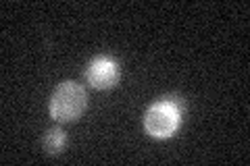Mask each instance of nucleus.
Returning a JSON list of instances; mask_svg holds the SVG:
<instances>
[{"label": "nucleus", "mask_w": 250, "mask_h": 166, "mask_svg": "<svg viewBox=\"0 0 250 166\" xmlns=\"http://www.w3.org/2000/svg\"><path fill=\"white\" fill-rule=\"evenodd\" d=\"M85 108V92L73 81H65L50 98V114L57 121H75Z\"/></svg>", "instance_id": "nucleus-1"}, {"label": "nucleus", "mask_w": 250, "mask_h": 166, "mask_svg": "<svg viewBox=\"0 0 250 166\" xmlns=\"http://www.w3.org/2000/svg\"><path fill=\"white\" fill-rule=\"evenodd\" d=\"M179 116L182 112L175 106L167 104L165 100H159L154 106L148 108L144 116V127L152 137H169L179 127Z\"/></svg>", "instance_id": "nucleus-2"}, {"label": "nucleus", "mask_w": 250, "mask_h": 166, "mask_svg": "<svg viewBox=\"0 0 250 166\" xmlns=\"http://www.w3.org/2000/svg\"><path fill=\"white\" fill-rule=\"evenodd\" d=\"M85 77L92 88L96 90H111L113 85L119 81V67L113 58L106 56H98L90 62L88 71H85Z\"/></svg>", "instance_id": "nucleus-3"}, {"label": "nucleus", "mask_w": 250, "mask_h": 166, "mask_svg": "<svg viewBox=\"0 0 250 166\" xmlns=\"http://www.w3.org/2000/svg\"><path fill=\"white\" fill-rule=\"evenodd\" d=\"M44 148L48 149L50 154H61L62 148H65V133H62L61 129H57V127L50 129L44 137Z\"/></svg>", "instance_id": "nucleus-4"}, {"label": "nucleus", "mask_w": 250, "mask_h": 166, "mask_svg": "<svg viewBox=\"0 0 250 166\" xmlns=\"http://www.w3.org/2000/svg\"><path fill=\"white\" fill-rule=\"evenodd\" d=\"M163 100H165V102H167V104H171V106H175V108L179 110V112H184V108H186V104H184V102H182V98H179V96H173V93H171V96H165V98H163Z\"/></svg>", "instance_id": "nucleus-5"}]
</instances>
